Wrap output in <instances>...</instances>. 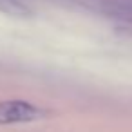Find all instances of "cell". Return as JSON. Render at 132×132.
<instances>
[{"mask_svg": "<svg viewBox=\"0 0 132 132\" xmlns=\"http://www.w3.org/2000/svg\"><path fill=\"white\" fill-rule=\"evenodd\" d=\"M47 110L36 107L29 101L22 100H7L0 101V125H11V123H29L47 118Z\"/></svg>", "mask_w": 132, "mask_h": 132, "instance_id": "cell-1", "label": "cell"}, {"mask_svg": "<svg viewBox=\"0 0 132 132\" xmlns=\"http://www.w3.org/2000/svg\"><path fill=\"white\" fill-rule=\"evenodd\" d=\"M0 11L13 16H27L29 9L18 0H0Z\"/></svg>", "mask_w": 132, "mask_h": 132, "instance_id": "cell-2", "label": "cell"}]
</instances>
